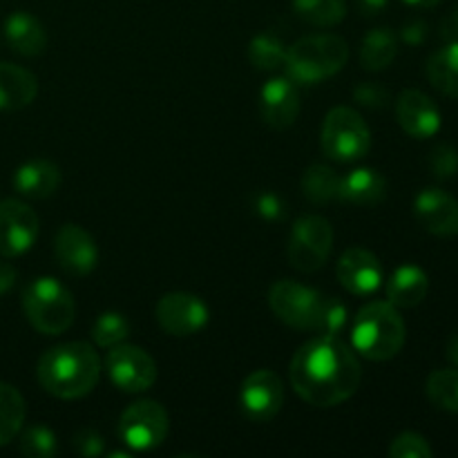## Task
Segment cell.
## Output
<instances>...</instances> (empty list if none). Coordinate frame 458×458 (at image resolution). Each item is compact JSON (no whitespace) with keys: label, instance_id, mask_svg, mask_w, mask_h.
<instances>
[{"label":"cell","instance_id":"d4e9b609","mask_svg":"<svg viewBox=\"0 0 458 458\" xmlns=\"http://www.w3.org/2000/svg\"><path fill=\"white\" fill-rule=\"evenodd\" d=\"M398 52V38L389 27H378L365 36L360 47V63L365 70L378 72L392 65Z\"/></svg>","mask_w":458,"mask_h":458},{"label":"cell","instance_id":"484cf974","mask_svg":"<svg viewBox=\"0 0 458 458\" xmlns=\"http://www.w3.org/2000/svg\"><path fill=\"white\" fill-rule=\"evenodd\" d=\"M25 401L21 392L7 383H0V447L12 443L25 423Z\"/></svg>","mask_w":458,"mask_h":458},{"label":"cell","instance_id":"e0dca14e","mask_svg":"<svg viewBox=\"0 0 458 458\" xmlns=\"http://www.w3.org/2000/svg\"><path fill=\"white\" fill-rule=\"evenodd\" d=\"M401 128L414 139H429L441 130V112L437 103L420 89H405L396 101Z\"/></svg>","mask_w":458,"mask_h":458},{"label":"cell","instance_id":"83f0119b","mask_svg":"<svg viewBox=\"0 0 458 458\" xmlns=\"http://www.w3.org/2000/svg\"><path fill=\"white\" fill-rule=\"evenodd\" d=\"M293 12L309 25L331 27L347 16L344 0H293Z\"/></svg>","mask_w":458,"mask_h":458},{"label":"cell","instance_id":"f546056e","mask_svg":"<svg viewBox=\"0 0 458 458\" xmlns=\"http://www.w3.org/2000/svg\"><path fill=\"white\" fill-rule=\"evenodd\" d=\"M428 398L438 410L458 414V369H438L428 378Z\"/></svg>","mask_w":458,"mask_h":458},{"label":"cell","instance_id":"cb8c5ba5","mask_svg":"<svg viewBox=\"0 0 458 458\" xmlns=\"http://www.w3.org/2000/svg\"><path fill=\"white\" fill-rule=\"evenodd\" d=\"M428 79L441 94L458 98V43H447L429 56Z\"/></svg>","mask_w":458,"mask_h":458},{"label":"cell","instance_id":"ab89813d","mask_svg":"<svg viewBox=\"0 0 458 458\" xmlns=\"http://www.w3.org/2000/svg\"><path fill=\"white\" fill-rule=\"evenodd\" d=\"M16 277H18L16 268H13L9 262H3V259H0V295H4L13 284H16Z\"/></svg>","mask_w":458,"mask_h":458},{"label":"cell","instance_id":"4dcf8cb0","mask_svg":"<svg viewBox=\"0 0 458 458\" xmlns=\"http://www.w3.org/2000/svg\"><path fill=\"white\" fill-rule=\"evenodd\" d=\"M130 334V325L121 313H101L98 320L94 322V329H92V338L98 347H106L112 349L116 344L123 343Z\"/></svg>","mask_w":458,"mask_h":458},{"label":"cell","instance_id":"60d3db41","mask_svg":"<svg viewBox=\"0 0 458 458\" xmlns=\"http://www.w3.org/2000/svg\"><path fill=\"white\" fill-rule=\"evenodd\" d=\"M441 34L443 38H447L450 43H458V7L443 21Z\"/></svg>","mask_w":458,"mask_h":458},{"label":"cell","instance_id":"9a60e30c","mask_svg":"<svg viewBox=\"0 0 458 458\" xmlns=\"http://www.w3.org/2000/svg\"><path fill=\"white\" fill-rule=\"evenodd\" d=\"M54 253L63 271L72 276H88L98 262V249L92 235L76 224H65L54 240Z\"/></svg>","mask_w":458,"mask_h":458},{"label":"cell","instance_id":"e575fe53","mask_svg":"<svg viewBox=\"0 0 458 458\" xmlns=\"http://www.w3.org/2000/svg\"><path fill=\"white\" fill-rule=\"evenodd\" d=\"M349 322V311L343 302L338 300H325V309H322V318H320V327H318V334L320 335H335L338 338L340 334L344 331Z\"/></svg>","mask_w":458,"mask_h":458},{"label":"cell","instance_id":"7c38bea8","mask_svg":"<svg viewBox=\"0 0 458 458\" xmlns=\"http://www.w3.org/2000/svg\"><path fill=\"white\" fill-rule=\"evenodd\" d=\"M157 322L170 335H192L208 325V307L197 295L174 291L165 293L157 304Z\"/></svg>","mask_w":458,"mask_h":458},{"label":"cell","instance_id":"4316f807","mask_svg":"<svg viewBox=\"0 0 458 458\" xmlns=\"http://www.w3.org/2000/svg\"><path fill=\"white\" fill-rule=\"evenodd\" d=\"M302 192L313 204H327L338 199L340 177L329 165H311L302 177Z\"/></svg>","mask_w":458,"mask_h":458},{"label":"cell","instance_id":"74e56055","mask_svg":"<svg viewBox=\"0 0 458 458\" xmlns=\"http://www.w3.org/2000/svg\"><path fill=\"white\" fill-rule=\"evenodd\" d=\"M74 445H76V450H79V454H83V456L103 454V438L98 437L94 429H83V432L76 434Z\"/></svg>","mask_w":458,"mask_h":458},{"label":"cell","instance_id":"d6a6232c","mask_svg":"<svg viewBox=\"0 0 458 458\" xmlns=\"http://www.w3.org/2000/svg\"><path fill=\"white\" fill-rule=\"evenodd\" d=\"M432 454L434 452L428 438L416 432H403L401 437L394 438L392 447H389L392 458H432Z\"/></svg>","mask_w":458,"mask_h":458},{"label":"cell","instance_id":"7bdbcfd3","mask_svg":"<svg viewBox=\"0 0 458 458\" xmlns=\"http://www.w3.org/2000/svg\"><path fill=\"white\" fill-rule=\"evenodd\" d=\"M447 358H450L452 365L458 369V334L447 343Z\"/></svg>","mask_w":458,"mask_h":458},{"label":"cell","instance_id":"f1b7e54d","mask_svg":"<svg viewBox=\"0 0 458 458\" xmlns=\"http://www.w3.org/2000/svg\"><path fill=\"white\" fill-rule=\"evenodd\" d=\"M249 61L253 63L255 70L273 72L284 65L286 47L284 40L277 38L276 34H259L250 40L249 45Z\"/></svg>","mask_w":458,"mask_h":458},{"label":"cell","instance_id":"5bb4252c","mask_svg":"<svg viewBox=\"0 0 458 458\" xmlns=\"http://www.w3.org/2000/svg\"><path fill=\"white\" fill-rule=\"evenodd\" d=\"M335 273H338V280L344 291H349L352 295H360V298L376 293L383 284V267H380L378 258L367 249L344 250L340 255Z\"/></svg>","mask_w":458,"mask_h":458},{"label":"cell","instance_id":"5b68a950","mask_svg":"<svg viewBox=\"0 0 458 458\" xmlns=\"http://www.w3.org/2000/svg\"><path fill=\"white\" fill-rule=\"evenodd\" d=\"M22 309L36 331L45 335H61L74 322V298L54 277H38L27 284L22 293Z\"/></svg>","mask_w":458,"mask_h":458},{"label":"cell","instance_id":"ffe728a7","mask_svg":"<svg viewBox=\"0 0 458 458\" xmlns=\"http://www.w3.org/2000/svg\"><path fill=\"white\" fill-rule=\"evenodd\" d=\"M38 94V83L30 70L13 63H0V110H22Z\"/></svg>","mask_w":458,"mask_h":458},{"label":"cell","instance_id":"4fadbf2b","mask_svg":"<svg viewBox=\"0 0 458 458\" xmlns=\"http://www.w3.org/2000/svg\"><path fill=\"white\" fill-rule=\"evenodd\" d=\"M240 403L244 414L255 423H267L284 403V387L276 371L258 369L242 383Z\"/></svg>","mask_w":458,"mask_h":458},{"label":"cell","instance_id":"30bf717a","mask_svg":"<svg viewBox=\"0 0 458 458\" xmlns=\"http://www.w3.org/2000/svg\"><path fill=\"white\" fill-rule=\"evenodd\" d=\"M107 374L123 392H146L157 380V362L148 352L132 344H116L107 353Z\"/></svg>","mask_w":458,"mask_h":458},{"label":"cell","instance_id":"44dd1931","mask_svg":"<svg viewBox=\"0 0 458 458\" xmlns=\"http://www.w3.org/2000/svg\"><path fill=\"white\" fill-rule=\"evenodd\" d=\"M387 195V182L371 168H358L340 179L338 199L356 206H376Z\"/></svg>","mask_w":458,"mask_h":458},{"label":"cell","instance_id":"d6986e66","mask_svg":"<svg viewBox=\"0 0 458 458\" xmlns=\"http://www.w3.org/2000/svg\"><path fill=\"white\" fill-rule=\"evenodd\" d=\"M61 186V170L47 159L27 161L13 173V188L31 199L52 197Z\"/></svg>","mask_w":458,"mask_h":458},{"label":"cell","instance_id":"3957f363","mask_svg":"<svg viewBox=\"0 0 458 458\" xmlns=\"http://www.w3.org/2000/svg\"><path fill=\"white\" fill-rule=\"evenodd\" d=\"M407 338L405 320L389 302H371L353 318L352 343L367 360H392Z\"/></svg>","mask_w":458,"mask_h":458},{"label":"cell","instance_id":"6da1fadb","mask_svg":"<svg viewBox=\"0 0 458 458\" xmlns=\"http://www.w3.org/2000/svg\"><path fill=\"white\" fill-rule=\"evenodd\" d=\"M291 385L316 407H335L360 387L362 369L352 349L335 335L309 340L291 360Z\"/></svg>","mask_w":458,"mask_h":458},{"label":"cell","instance_id":"8fae6325","mask_svg":"<svg viewBox=\"0 0 458 458\" xmlns=\"http://www.w3.org/2000/svg\"><path fill=\"white\" fill-rule=\"evenodd\" d=\"M38 237V215L21 199L0 201V258L27 253Z\"/></svg>","mask_w":458,"mask_h":458},{"label":"cell","instance_id":"836d02e7","mask_svg":"<svg viewBox=\"0 0 458 458\" xmlns=\"http://www.w3.org/2000/svg\"><path fill=\"white\" fill-rule=\"evenodd\" d=\"M429 170L434 177L438 179H452L458 173V150L450 143H438L432 152H429Z\"/></svg>","mask_w":458,"mask_h":458},{"label":"cell","instance_id":"7a4b0ae2","mask_svg":"<svg viewBox=\"0 0 458 458\" xmlns=\"http://www.w3.org/2000/svg\"><path fill=\"white\" fill-rule=\"evenodd\" d=\"M101 378V358L89 344L67 343L47 349L38 360V383L63 401L83 398Z\"/></svg>","mask_w":458,"mask_h":458},{"label":"cell","instance_id":"ac0fdd59","mask_svg":"<svg viewBox=\"0 0 458 458\" xmlns=\"http://www.w3.org/2000/svg\"><path fill=\"white\" fill-rule=\"evenodd\" d=\"M259 112L264 123L286 130L300 114V94L291 79H271L259 92Z\"/></svg>","mask_w":458,"mask_h":458},{"label":"cell","instance_id":"277c9868","mask_svg":"<svg viewBox=\"0 0 458 458\" xmlns=\"http://www.w3.org/2000/svg\"><path fill=\"white\" fill-rule=\"evenodd\" d=\"M349 58V45L343 36L318 34L300 38L286 49L284 67L289 79L300 85L320 83L331 79L344 67Z\"/></svg>","mask_w":458,"mask_h":458},{"label":"cell","instance_id":"603a6c76","mask_svg":"<svg viewBox=\"0 0 458 458\" xmlns=\"http://www.w3.org/2000/svg\"><path fill=\"white\" fill-rule=\"evenodd\" d=\"M429 291L428 273L419 267H401L394 271L392 280L387 284V302L396 309H414L425 300Z\"/></svg>","mask_w":458,"mask_h":458},{"label":"cell","instance_id":"8d00e7d4","mask_svg":"<svg viewBox=\"0 0 458 458\" xmlns=\"http://www.w3.org/2000/svg\"><path fill=\"white\" fill-rule=\"evenodd\" d=\"M353 98L360 106L371 107V110H378V107H385L389 103V92L378 83H360L356 89H353Z\"/></svg>","mask_w":458,"mask_h":458},{"label":"cell","instance_id":"2e32d148","mask_svg":"<svg viewBox=\"0 0 458 458\" xmlns=\"http://www.w3.org/2000/svg\"><path fill=\"white\" fill-rule=\"evenodd\" d=\"M420 226L437 237L458 235V201L441 188H425L414 201Z\"/></svg>","mask_w":458,"mask_h":458},{"label":"cell","instance_id":"8992f818","mask_svg":"<svg viewBox=\"0 0 458 458\" xmlns=\"http://www.w3.org/2000/svg\"><path fill=\"white\" fill-rule=\"evenodd\" d=\"M371 132L360 114L352 107H334L322 125V150L335 161L360 159L369 152Z\"/></svg>","mask_w":458,"mask_h":458},{"label":"cell","instance_id":"52a82bcc","mask_svg":"<svg viewBox=\"0 0 458 458\" xmlns=\"http://www.w3.org/2000/svg\"><path fill=\"white\" fill-rule=\"evenodd\" d=\"M325 295L293 280H280L271 286L268 304L284 325L302 331H318L325 309Z\"/></svg>","mask_w":458,"mask_h":458},{"label":"cell","instance_id":"b9f144b4","mask_svg":"<svg viewBox=\"0 0 458 458\" xmlns=\"http://www.w3.org/2000/svg\"><path fill=\"white\" fill-rule=\"evenodd\" d=\"M387 3L389 0H358V7H360L365 16H376V13H380L387 7Z\"/></svg>","mask_w":458,"mask_h":458},{"label":"cell","instance_id":"9c48e42d","mask_svg":"<svg viewBox=\"0 0 458 458\" xmlns=\"http://www.w3.org/2000/svg\"><path fill=\"white\" fill-rule=\"evenodd\" d=\"M168 414L155 401H139L121 414L119 437L130 450L150 452L168 437Z\"/></svg>","mask_w":458,"mask_h":458},{"label":"cell","instance_id":"1f68e13d","mask_svg":"<svg viewBox=\"0 0 458 458\" xmlns=\"http://www.w3.org/2000/svg\"><path fill=\"white\" fill-rule=\"evenodd\" d=\"M58 443L52 429L43 428V425H34L27 429L21 438V454L30 458H52L56 456Z\"/></svg>","mask_w":458,"mask_h":458},{"label":"cell","instance_id":"d590c367","mask_svg":"<svg viewBox=\"0 0 458 458\" xmlns=\"http://www.w3.org/2000/svg\"><path fill=\"white\" fill-rule=\"evenodd\" d=\"M253 210L267 222H277V219H284V201L280 199L273 192H258L253 197Z\"/></svg>","mask_w":458,"mask_h":458},{"label":"cell","instance_id":"ba28073f","mask_svg":"<svg viewBox=\"0 0 458 458\" xmlns=\"http://www.w3.org/2000/svg\"><path fill=\"white\" fill-rule=\"evenodd\" d=\"M334 246V228L320 215H307L295 222L289 240L291 267L302 273H316L325 267Z\"/></svg>","mask_w":458,"mask_h":458},{"label":"cell","instance_id":"ee69618b","mask_svg":"<svg viewBox=\"0 0 458 458\" xmlns=\"http://www.w3.org/2000/svg\"><path fill=\"white\" fill-rule=\"evenodd\" d=\"M407 4H411V7H437L441 0H405Z\"/></svg>","mask_w":458,"mask_h":458},{"label":"cell","instance_id":"f35d334b","mask_svg":"<svg viewBox=\"0 0 458 458\" xmlns=\"http://www.w3.org/2000/svg\"><path fill=\"white\" fill-rule=\"evenodd\" d=\"M403 40L410 45H420L428 38V25L423 21H411L403 27Z\"/></svg>","mask_w":458,"mask_h":458},{"label":"cell","instance_id":"7402d4cb","mask_svg":"<svg viewBox=\"0 0 458 458\" xmlns=\"http://www.w3.org/2000/svg\"><path fill=\"white\" fill-rule=\"evenodd\" d=\"M4 36L13 52H18L21 56H38L47 45V34H45L43 25L38 22V18L27 12H16L7 18Z\"/></svg>","mask_w":458,"mask_h":458}]
</instances>
